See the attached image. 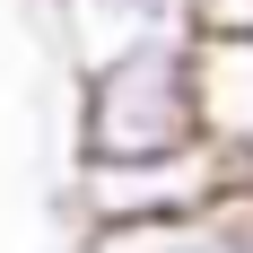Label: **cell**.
<instances>
[{"instance_id":"1","label":"cell","mask_w":253,"mask_h":253,"mask_svg":"<svg viewBox=\"0 0 253 253\" xmlns=\"http://www.w3.org/2000/svg\"><path fill=\"white\" fill-rule=\"evenodd\" d=\"M201 140L192 114V26L114 35L79 70V166H131L175 157Z\"/></svg>"},{"instance_id":"2","label":"cell","mask_w":253,"mask_h":253,"mask_svg":"<svg viewBox=\"0 0 253 253\" xmlns=\"http://www.w3.org/2000/svg\"><path fill=\"white\" fill-rule=\"evenodd\" d=\"M245 192V149H218V140H192L175 157H131V166H79V201L96 227L114 218H175V210L227 201Z\"/></svg>"},{"instance_id":"3","label":"cell","mask_w":253,"mask_h":253,"mask_svg":"<svg viewBox=\"0 0 253 253\" xmlns=\"http://www.w3.org/2000/svg\"><path fill=\"white\" fill-rule=\"evenodd\" d=\"M87 253H253L245 192L201 201V210H175V218H114V227H96Z\"/></svg>"},{"instance_id":"4","label":"cell","mask_w":253,"mask_h":253,"mask_svg":"<svg viewBox=\"0 0 253 253\" xmlns=\"http://www.w3.org/2000/svg\"><path fill=\"white\" fill-rule=\"evenodd\" d=\"M70 9L96 26V44H114V35H149V26H183V0H70Z\"/></svg>"}]
</instances>
